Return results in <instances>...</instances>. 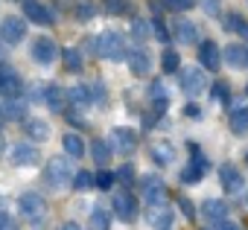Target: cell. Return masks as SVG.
Segmentation results:
<instances>
[{
    "mask_svg": "<svg viewBox=\"0 0 248 230\" xmlns=\"http://www.w3.org/2000/svg\"><path fill=\"white\" fill-rule=\"evenodd\" d=\"M18 207H21L24 218H30V221H41V218H44V213H47L44 198H41L38 192H24V195L18 198Z\"/></svg>",
    "mask_w": 248,
    "mask_h": 230,
    "instance_id": "7",
    "label": "cell"
},
{
    "mask_svg": "<svg viewBox=\"0 0 248 230\" xmlns=\"http://www.w3.org/2000/svg\"><path fill=\"white\" fill-rule=\"evenodd\" d=\"M27 134H30V137H35V140H50L53 129H50V123H47V120L32 117V120H27Z\"/></svg>",
    "mask_w": 248,
    "mask_h": 230,
    "instance_id": "21",
    "label": "cell"
},
{
    "mask_svg": "<svg viewBox=\"0 0 248 230\" xmlns=\"http://www.w3.org/2000/svg\"><path fill=\"white\" fill-rule=\"evenodd\" d=\"M210 230H239V227H236V224H231V221L225 218V221H216V224H210Z\"/></svg>",
    "mask_w": 248,
    "mask_h": 230,
    "instance_id": "45",
    "label": "cell"
},
{
    "mask_svg": "<svg viewBox=\"0 0 248 230\" xmlns=\"http://www.w3.org/2000/svg\"><path fill=\"white\" fill-rule=\"evenodd\" d=\"M149 27H152V32H155V38H158L161 44H170V32H167V27H164L158 18H152V21H149Z\"/></svg>",
    "mask_w": 248,
    "mask_h": 230,
    "instance_id": "36",
    "label": "cell"
},
{
    "mask_svg": "<svg viewBox=\"0 0 248 230\" xmlns=\"http://www.w3.org/2000/svg\"><path fill=\"white\" fill-rule=\"evenodd\" d=\"M44 178H47V184H50L53 189L70 187V184H73V166H70V160H67V158H53V160L47 163Z\"/></svg>",
    "mask_w": 248,
    "mask_h": 230,
    "instance_id": "2",
    "label": "cell"
},
{
    "mask_svg": "<svg viewBox=\"0 0 248 230\" xmlns=\"http://www.w3.org/2000/svg\"><path fill=\"white\" fill-rule=\"evenodd\" d=\"M91 155H93V160H96L99 166H105V163L111 160V146H108L105 140H93V143H91Z\"/></svg>",
    "mask_w": 248,
    "mask_h": 230,
    "instance_id": "28",
    "label": "cell"
},
{
    "mask_svg": "<svg viewBox=\"0 0 248 230\" xmlns=\"http://www.w3.org/2000/svg\"><path fill=\"white\" fill-rule=\"evenodd\" d=\"M24 111H27V105H24L21 99L9 102V105L3 108V114H6V120H21V117H24Z\"/></svg>",
    "mask_w": 248,
    "mask_h": 230,
    "instance_id": "34",
    "label": "cell"
},
{
    "mask_svg": "<svg viewBox=\"0 0 248 230\" xmlns=\"http://www.w3.org/2000/svg\"><path fill=\"white\" fill-rule=\"evenodd\" d=\"M41 99H44L53 111H62V108H64V102H67V93H64L59 85H50V87L41 93Z\"/></svg>",
    "mask_w": 248,
    "mask_h": 230,
    "instance_id": "23",
    "label": "cell"
},
{
    "mask_svg": "<svg viewBox=\"0 0 248 230\" xmlns=\"http://www.w3.org/2000/svg\"><path fill=\"white\" fill-rule=\"evenodd\" d=\"M114 181H120V184H132L135 181V169H132V163H126V166H120L117 172H114Z\"/></svg>",
    "mask_w": 248,
    "mask_h": 230,
    "instance_id": "35",
    "label": "cell"
},
{
    "mask_svg": "<svg viewBox=\"0 0 248 230\" xmlns=\"http://www.w3.org/2000/svg\"><path fill=\"white\" fill-rule=\"evenodd\" d=\"M62 143H64V152H67L70 158H82V155H85V143H82L79 134H64Z\"/></svg>",
    "mask_w": 248,
    "mask_h": 230,
    "instance_id": "26",
    "label": "cell"
},
{
    "mask_svg": "<svg viewBox=\"0 0 248 230\" xmlns=\"http://www.w3.org/2000/svg\"><path fill=\"white\" fill-rule=\"evenodd\" d=\"M70 187H73V189H79V192H85V189H91V187H93V175L82 169V172H76V175H73V184H70Z\"/></svg>",
    "mask_w": 248,
    "mask_h": 230,
    "instance_id": "32",
    "label": "cell"
},
{
    "mask_svg": "<svg viewBox=\"0 0 248 230\" xmlns=\"http://www.w3.org/2000/svg\"><path fill=\"white\" fill-rule=\"evenodd\" d=\"M231 131L239 137L248 134V108H231Z\"/></svg>",
    "mask_w": 248,
    "mask_h": 230,
    "instance_id": "22",
    "label": "cell"
},
{
    "mask_svg": "<svg viewBox=\"0 0 248 230\" xmlns=\"http://www.w3.org/2000/svg\"><path fill=\"white\" fill-rule=\"evenodd\" d=\"M213 96H216V99H225V96H228V85H225V82H216V85H213Z\"/></svg>",
    "mask_w": 248,
    "mask_h": 230,
    "instance_id": "44",
    "label": "cell"
},
{
    "mask_svg": "<svg viewBox=\"0 0 248 230\" xmlns=\"http://www.w3.org/2000/svg\"><path fill=\"white\" fill-rule=\"evenodd\" d=\"M111 146H114L120 155H129V152H135V146H138V134H135L132 129H126V126H117V129L111 131Z\"/></svg>",
    "mask_w": 248,
    "mask_h": 230,
    "instance_id": "11",
    "label": "cell"
},
{
    "mask_svg": "<svg viewBox=\"0 0 248 230\" xmlns=\"http://www.w3.org/2000/svg\"><path fill=\"white\" fill-rule=\"evenodd\" d=\"M3 152H6V143H3V137H0V158H3Z\"/></svg>",
    "mask_w": 248,
    "mask_h": 230,
    "instance_id": "49",
    "label": "cell"
},
{
    "mask_svg": "<svg viewBox=\"0 0 248 230\" xmlns=\"http://www.w3.org/2000/svg\"><path fill=\"white\" fill-rule=\"evenodd\" d=\"M96 15V9H93V3H88V0H82V3L76 6V18L79 21H91Z\"/></svg>",
    "mask_w": 248,
    "mask_h": 230,
    "instance_id": "38",
    "label": "cell"
},
{
    "mask_svg": "<svg viewBox=\"0 0 248 230\" xmlns=\"http://www.w3.org/2000/svg\"><path fill=\"white\" fill-rule=\"evenodd\" d=\"M178 207H181V213H184V218H196V210H193V201H187V198H178Z\"/></svg>",
    "mask_w": 248,
    "mask_h": 230,
    "instance_id": "40",
    "label": "cell"
},
{
    "mask_svg": "<svg viewBox=\"0 0 248 230\" xmlns=\"http://www.w3.org/2000/svg\"><path fill=\"white\" fill-rule=\"evenodd\" d=\"M161 64H164V73H178V67H181V56H178L175 50H164Z\"/></svg>",
    "mask_w": 248,
    "mask_h": 230,
    "instance_id": "31",
    "label": "cell"
},
{
    "mask_svg": "<svg viewBox=\"0 0 248 230\" xmlns=\"http://www.w3.org/2000/svg\"><path fill=\"white\" fill-rule=\"evenodd\" d=\"M126 41H123V35L120 32H114V29H108V32H102L99 38H96V56H102V58H108V61H123L126 58Z\"/></svg>",
    "mask_w": 248,
    "mask_h": 230,
    "instance_id": "1",
    "label": "cell"
},
{
    "mask_svg": "<svg viewBox=\"0 0 248 230\" xmlns=\"http://www.w3.org/2000/svg\"><path fill=\"white\" fill-rule=\"evenodd\" d=\"M6 123V114H3V105H0V126Z\"/></svg>",
    "mask_w": 248,
    "mask_h": 230,
    "instance_id": "48",
    "label": "cell"
},
{
    "mask_svg": "<svg viewBox=\"0 0 248 230\" xmlns=\"http://www.w3.org/2000/svg\"><path fill=\"white\" fill-rule=\"evenodd\" d=\"M64 93H67V99H70L76 108L91 105V87H88V85H76V87H70V90H64Z\"/></svg>",
    "mask_w": 248,
    "mask_h": 230,
    "instance_id": "25",
    "label": "cell"
},
{
    "mask_svg": "<svg viewBox=\"0 0 248 230\" xmlns=\"http://www.w3.org/2000/svg\"><path fill=\"white\" fill-rule=\"evenodd\" d=\"M140 192H143L146 207H161V204H167V187H164V181H161L158 175H146V178L140 181Z\"/></svg>",
    "mask_w": 248,
    "mask_h": 230,
    "instance_id": "4",
    "label": "cell"
},
{
    "mask_svg": "<svg viewBox=\"0 0 248 230\" xmlns=\"http://www.w3.org/2000/svg\"><path fill=\"white\" fill-rule=\"evenodd\" d=\"M219 181H222V187H225L228 195H239L242 187H245V178H242V172H239L233 163H225V166L219 169Z\"/></svg>",
    "mask_w": 248,
    "mask_h": 230,
    "instance_id": "10",
    "label": "cell"
},
{
    "mask_svg": "<svg viewBox=\"0 0 248 230\" xmlns=\"http://www.w3.org/2000/svg\"><path fill=\"white\" fill-rule=\"evenodd\" d=\"M207 230H210V227H207Z\"/></svg>",
    "mask_w": 248,
    "mask_h": 230,
    "instance_id": "51",
    "label": "cell"
},
{
    "mask_svg": "<svg viewBox=\"0 0 248 230\" xmlns=\"http://www.w3.org/2000/svg\"><path fill=\"white\" fill-rule=\"evenodd\" d=\"M222 61L228 67H233V70H245L248 67V50L242 44H228L225 53H222Z\"/></svg>",
    "mask_w": 248,
    "mask_h": 230,
    "instance_id": "15",
    "label": "cell"
},
{
    "mask_svg": "<svg viewBox=\"0 0 248 230\" xmlns=\"http://www.w3.org/2000/svg\"><path fill=\"white\" fill-rule=\"evenodd\" d=\"M0 93H9V96H21V76L9 67V64H0Z\"/></svg>",
    "mask_w": 248,
    "mask_h": 230,
    "instance_id": "14",
    "label": "cell"
},
{
    "mask_svg": "<svg viewBox=\"0 0 248 230\" xmlns=\"http://www.w3.org/2000/svg\"><path fill=\"white\" fill-rule=\"evenodd\" d=\"M199 61L202 67H210V70H219L222 67V50L216 41H202L199 44Z\"/></svg>",
    "mask_w": 248,
    "mask_h": 230,
    "instance_id": "13",
    "label": "cell"
},
{
    "mask_svg": "<svg viewBox=\"0 0 248 230\" xmlns=\"http://www.w3.org/2000/svg\"><path fill=\"white\" fill-rule=\"evenodd\" d=\"M245 160H248V155H245Z\"/></svg>",
    "mask_w": 248,
    "mask_h": 230,
    "instance_id": "50",
    "label": "cell"
},
{
    "mask_svg": "<svg viewBox=\"0 0 248 230\" xmlns=\"http://www.w3.org/2000/svg\"><path fill=\"white\" fill-rule=\"evenodd\" d=\"M0 230H15V221L6 213H0Z\"/></svg>",
    "mask_w": 248,
    "mask_h": 230,
    "instance_id": "46",
    "label": "cell"
},
{
    "mask_svg": "<svg viewBox=\"0 0 248 230\" xmlns=\"http://www.w3.org/2000/svg\"><path fill=\"white\" fill-rule=\"evenodd\" d=\"M62 56H64V67H67L70 73H79V70H82V53H79L76 47H67Z\"/></svg>",
    "mask_w": 248,
    "mask_h": 230,
    "instance_id": "30",
    "label": "cell"
},
{
    "mask_svg": "<svg viewBox=\"0 0 248 230\" xmlns=\"http://www.w3.org/2000/svg\"><path fill=\"white\" fill-rule=\"evenodd\" d=\"M114 216H117L120 221H135V216H138V201H135V195H132L129 189H120V192L114 195Z\"/></svg>",
    "mask_w": 248,
    "mask_h": 230,
    "instance_id": "8",
    "label": "cell"
},
{
    "mask_svg": "<svg viewBox=\"0 0 248 230\" xmlns=\"http://www.w3.org/2000/svg\"><path fill=\"white\" fill-rule=\"evenodd\" d=\"M0 38H3L6 44H21L24 38H27V21L24 18H15V15H9V18H3V24H0Z\"/></svg>",
    "mask_w": 248,
    "mask_h": 230,
    "instance_id": "6",
    "label": "cell"
},
{
    "mask_svg": "<svg viewBox=\"0 0 248 230\" xmlns=\"http://www.w3.org/2000/svg\"><path fill=\"white\" fill-rule=\"evenodd\" d=\"M105 6H108V12H123L126 9V0H105Z\"/></svg>",
    "mask_w": 248,
    "mask_h": 230,
    "instance_id": "43",
    "label": "cell"
},
{
    "mask_svg": "<svg viewBox=\"0 0 248 230\" xmlns=\"http://www.w3.org/2000/svg\"><path fill=\"white\" fill-rule=\"evenodd\" d=\"M202 216L207 218V224H216V221H225V218H228V207H225V201H219V198H207V201L202 204Z\"/></svg>",
    "mask_w": 248,
    "mask_h": 230,
    "instance_id": "19",
    "label": "cell"
},
{
    "mask_svg": "<svg viewBox=\"0 0 248 230\" xmlns=\"http://www.w3.org/2000/svg\"><path fill=\"white\" fill-rule=\"evenodd\" d=\"M93 187H99V189H111V187H114V172H105V169H102V172L93 178Z\"/></svg>",
    "mask_w": 248,
    "mask_h": 230,
    "instance_id": "39",
    "label": "cell"
},
{
    "mask_svg": "<svg viewBox=\"0 0 248 230\" xmlns=\"http://www.w3.org/2000/svg\"><path fill=\"white\" fill-rule=\"evenodd\" d=\"M202 9L207 15H219V0H202Z\"/></svg>",
    "mask_w": 248,
    "mask_h": 230,
    "instance_id": "42",
    "label": "cell"
},
{
    "mask_svg": "<svg viewBox=\"0 0 248 230\" xmlns=\"http://www.w3.org/2000/svg\"><path fill=\"white\" fill-rule=\"evenodd\" d=\"M184 117H190V120H202V108L199 105H184Z\"/></svg>",
    "mask_w": 248,
    "mask_h": 230,
    "instance_id": "41",
    "label": "cell"
},
{
    "mask_svg": "<svg viewBox=\"0 0 248 230\" xmlns=\"http://www.w3.org/2000/svg\"><path fill=\"white\" fill-rule=\"evenodd\" d=\"M149 99H152L155 111H167V105H170V93H167L164 82H155V85L149 87Z\"/></svg>",
    "mask_w": 248,
    "mask_h": 230,
    "instance_id": "24",
    "label": "cell"
},
{
    "mask_svg": "<svg viewBox=\"0 0 248 230\" xmlns=\"http://www.w3.org/2000/svg\"><path fill=\"white\" fill-rule=\"evenodd\" d=\"M175 41L178 44H196L199 41V29L193 21H175Z\"/></svg>",
    "mask_w": 248,
    "mask_h": 230,
    "instance_id": "20",
    "label": "cell"
},
{
    "mask_svg": "<svg viewBox=\"0 0 248 230\" xmlns=\"http://www.w3.org/2000/svg\"><path fill=\"white\" fill-rule=\"evenodd\" d=\"M62 230H82L79 224H73V221H67V224H62Z\"/></svg>",
    "mask_w": 248,
    "mask_h": 230,
    "instance_id": "47",
    "label": "cell"
},
{
    "mask_svg": "<svg viewBox=\"0 0 248 230\" xmlns=\"http://www.w3.org/2000/svg\"><path fill=\"white\" fill-rule=\"evenodd\" d=\"M225 29H228V32H239V35H248V27H245V21H242L239 15H228V18H225Z\"/></svg>",
    "mask_w": 248,
    "mask_h": 230,
    "instance_id": "33",
    "label": "cell"
},
{
    "mask_svg": "<svg viewBox=\"0 0 248 230\" xmlns=\"http://www.w3.org/2000/svg\"><path fill=\"white\" fill-rule=\"evenodd\" d=\"M149 155H152V160H155L158 166H170V163L175 160V146H172L170 140H158V143H152Z\"/></svg>",
    "mask_w": 248,
    "mask_h": 230,
    "instance_id": "18",
    "label": "cell"
},
{
    "mask_svg": "<svg viewBox=\"0 0 248 230\" xmlns=\"http://www.w3.org/2000/svg\"><path fill=\"white\" fill-rule=\"evenodd\" d=\"M111 224V213L105 207H93L91 210V230H108Z\"/></svg>",
    "mask_w": 248,
    "mask_h": 230,
    "instance_id": "27",
    "label": "cell"
},
{
    "mask_svg": "<svg viewBox=\"0 0 248 230\" xmlns=\"http://www.w3.org/2000/svg\"><path fill=\"white\" fill-rule=\"evenodd\" d=\"M164 6L172 9V12H187V9L196 6V0H164Z\"/></svg>",
    "mask_w": 248,
    "mask_h": 230,
    "instance_id": "37",
    "label": "cell"
},
{
    "mask_svg": "<svg viewBox=\"0 0 248 230\" xmlns=\"http://www.w3.org/2000/svg\"><path fill=\"white\" fill-rule=\"evenodd\" d=\"M149 35H152V27H149V21H132V38L138 41V44H146L149 41Z\"/></svg>",
    "mask_w": 248,
    "mask_h": 230,
    "instance_id": "29",
    "label": "cell"
},
{
    "mask_svg": "<svg viewBox=\"0 0 248 230\" xmlns=\"http://www.w3.org/2000/svg\"><path fill=\"white\" fill-rule=\"evenodd\" d=\"M181 90L187 93V96H199V93H204L207 90V73L202 70V67H184L181 70Z\"/></svg>",
    "mask_w": 248,
    "mask_h": 230,
    "instance_id": "3",
    "label": "cell"
},
{
    "mask_svg": "<svg viewBox=\"0 0 248 230\" xmlns=\"http://www.w3.org/2000/svg\"><path fill=\"white\" fill-rule=\"evenodd\" d=\"M24 15H27L30 21H35V24H41V27L53 24V12H50L44 3H38V0H24Z\"/></svg>",
    "mask_w": 248,
    "mask_h": 230,
    "instance_id": "16",
    "label": "cell"
},
{
    "mask_svg": "<svg viewBox=\"0 0 248 230\" xmlns=\"http://www.w3.org/2000/svg\"><path fill=\"white\" fill-rule=\"evenodd\" d=\"M126 61H129V70H132L135 76H146V73L152 70V56H149L143 47L129 50V53H126Z\"/></svg>",
    "mask_w": 248,
    "mask_h": 230,
    "instance_id": "12",
    "label": "cell"
},
{
    "mask_svg": "<svg viewBox=\"0 0 248 230\" xmlns=\"http://www.w3.org/2000/svg\"><path fill=\"white\" fill-rule=\"evenodd\" d=\"M6 155H9L12 166H35L38 163V149L32 143H15Z\"/></svg>",
    "mask_w": 248,
    "mask_h": 230,
    "instance_id": "9",
    "label": "cell"
},
{
    "mask_svg": "<svg viewBox=\"0 0 248 230\" xmlns=\"http://www.w3.org/2000/svg\"><path fill=\"white\" fill-rule=\"evenodd\" d=\"M30 56H32V61H38V64L50 67V64L59 58V47H56V41H53V38L41 35V38H35V41H32V47H30Z\"/></svg>",
    "mask_w": 248,
    "mask_h": 230,
    "instance_id": "5",
    "label": "cell"
},
{
    "mask_svg": "<svg viewBox=\"0 0 248 230\" xmlns=\"http://www.w3.org/2000/svg\"><path fill=\"white\" fill-rule=\"evenodd\" d=\"M149 224H152V230H172V210L167 207V204H161V207H149Z\"/></svg>",
    "mask_w": 248,
    "mask_h": 230,
    "instance_id": "17",
    "label": "cell"
}]
</instances>
